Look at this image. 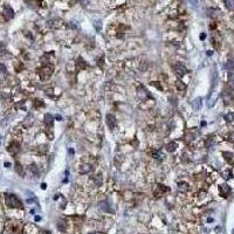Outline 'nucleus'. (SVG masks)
Returning a JSON list of instances; mask_svg holds the SVG:
<instances>
[{
    "mask_svg": "<svg viewBox=\"0 0 234 234\" xmlns=\"http://www.w3.org/2000/svg\"><path fill=\"white\" fill-rule=\"evenodd\" d=\"M5 203L10 208H22V203L15 194L6 193L5 194Z\"/></svg>",
    "mask_w": 234,
    "mask_h": 234,
    "instance_id": "nucleus-1",
    "label": "nucleus"
},
{
    "mask_svg": "<svg viewBox=\"0 0 234 234\" xmlns=\"http://www.w3.org/2000/svg\"><path fill=\"white\" fill-rule=\"evenodd\" d=\"M53 70H54V67H53V66H50V64L43 66V67L41 68V70H40V77H41V80H43V81L49 80L50 76H52V74H53Z\"/></svg>",
    "mask_w": 234,
    "mask_h": 234,
    "instance_id": "nucleus-2",
    "label": "nucleus"
},
{
    "mask_svg": "<svg viewBox=\"0 0 234 234\" xmlns=\"http://www.w3.org/2000/svg\"><path fill=\"white\" fill-rule=\"evenodd\" d=\"M173 71H175V74H176L178 77H182V76H184V75L186 74L187 69H186V67H185L184 64H182V63H176V64L173 66Z\"/></svg>",
    "mask_w": 234,
    "mask_h": 234,
    "instance_id": "nucleus-3",
    "label": "nucleus"
},
{
    "mask_svg": "<svg viewBox=\"0 0 234 234\" xmlns=\"http://www.w3.org/2000/svg\"><path fill=\"white\" fill-rule=\"evenodd\" d=\"M20 143L19 142H17V140H13L10 145H8V147H7V151L11 153V154H17V153H19L20 152Z\"/></svg>",
    "mask_w": 234,
    "mask_h": 234,
    "instance_id": "nucleus-4",
    "label": "nucleus"
},
{
    "mask_svg": "<svg viewBox=\"0 0 234 234\" xmlns=\"http://www.w3.org/2000/svg\"><path fill=\"white\" fill-rule=\"evenodd\" d=\"M10 225H11L10 229H11L12 234H21V233H22V226H21L20 222L13 221V222H11Z\"/></svg>",
    "mask_w": 234,
    "mask_h": 234,
    "instance_id": "nucleus-5",
    "label": "nucleus"
},
{
    "mask_svg": "<svg viewBox=\"0 0 234 234\" xmlns=\"http://www.w3.org/2000/svg\"><path fill=\"white\" fill-rule=\"evenodd\" d=\"M3 12H4V17H5V19H6L7 21L11 20V19H13V17H14V11L12 10V7H11L10 5H5L4 8H3Z\"/></svg>",
    "mask_w": 234,
    "mask_h": 234,
    "instance_id": "nucleus-6",
    "label": "nucleus"
},
{
    "mask_svg": "<svg viewBox=\"0 0 234 234\" xmlns=\"http://www.w3.org/2000/svg\"><path fill=\"white\" fill-rule=\"evenodd\" d=\"M219 191H220V196H221V197L227 198L228 194L231 193V187H229L227 184H222V185H220Z\"/></svg>",
    "mask_w": 234,
    "mask_h": 234,
    "instance_id": "nucleus-7",
    "label": "nucleus"
},
{
    "mask_svg": "<svg viewBox=\"0 0 234 234\" xmlns=\"http://www.w3.org/2000/svg\"><path fill=\"white\" fill-rule=\"evenodd\" d=\"M87 67H88V64H87V62L85 61V59L79 57V59L76 60V69H77V70H85Z\"/></svg>",
    "mask_w": 234,
    "mask_h": 234,
    "instance_id": "nucleus-8",
    "label": "nucleus"
},
{
    "mask_svg": "<svg viewBox=\"0 0 234 234\" xmlns=\"http://www.w3.org/2000/svg\"><path fill=\"white\" fill-rule=\"evenodd\" d=\"M107 124L112 130L116 126V117L114 115H107Z\"/></svg>",
    "mask_w": 234,
    "mask_h": 234,
    "instance_id": "nucleus-9",
    "label": "nucleus"
},
{
    "mask_svg": "<svg viewBox=\"0 0 234 234\" xmlns=\"http://www.w3.org/2000/svg\"><path fill=\"white\" fill-rule=\"evenodd\" d=\"M222 156H224V158H225V161L227 163L234 164V154L233 153H231V152H224Z\"/></svg>",
    "mask_w": 234,
    "mask_h": 234,
    "instance_id": "nucleus-10",
    "label": "nucleus"
},
{
    "mask_svg": "<svg viewBox=\"0 0 234 234\" xmlns=\"http://www.w3.org/2000/svg\"><path fill=\"white\" fill-rule=\"evenodd\" d=\"M43 122H45V124H46L48 128H50V126H53L54 118H53V116H52L50 114H47V115H45V117H43Z\"/></svg>",
    "mask_w": 234,
    "mask_h": 234,
    "instance_id": "nucleus-11",
    "label": "nucleus"
},
{
    "mask_svg": "<svg viewBox=\"0 0 234 234\" xmlns=\"http://www.w3.org/2000/svg\"><path fill=\"white\" fill-rule=\"evenodd\" d=\"M92 170H93V166L90 165V164H82L81 166H80V172L81 173H90L92 172Z\"/></svg>",
    "mask_w": 234,
    "mask_h": 234,
    "instance_id": "nucleus-12",
    "label": "nucleus"
},
{
    "mask_svg": "<svg viewBox=\"0 0 234 234\" xmlns=\"http://www.w3.org/2000/svg\"><path fill=\"white\" fill-rule=\"evenodd\" d=\"M178 190H179V192H187L189 184L186 182H179L178 183Z\"/></svg>",
    "mask_w": 234,
    "mask_h": 234,
    "instance_id": "nucleus-13",
    "label": "nucleus"
},
{
    "mask_svg": "<svg viewBox=\"0 0 234 234\" xmlns=\"http://www.w3.org/2000/svg\"><path fill=\"white\" fill-rule=\"evenodd\" d=\"M57 227H59L60 231L64 232V231L67 229V220H66V219H60V220L57 221Z\"/></svg>",
    "mask_w": 234,
    "mask_h": 234,
    "instance_id": "nucleus-14",
    "label": "nucleus"
},
{
    "mask_svg": "<svg viewBox=\"0 0 234 234\" xmlns=\"http://www.w3.org/2000/svg\"><path fill=\"white\" fill-rule=\"evenodd\" d=\"M157 197H161L162 194H164L165 193V191H169V189L166 187V186H164V185H162V184H158L157 185Z\"/></svg>",
    "mask_w": 234,
    "mask_h": 234,
    "instance_id": "nucleus-15",
    "label": "nucleus"
},
{
    "mask_svg": "<svg viewBox=\"0 0 234 234\" xmlns=\"http://www.w3.org/2000/svg\"><path fill=\"white\" fill-rule=\"evenodd\" d=\"M177 146H178V145H177L176 142H171V143H169V144L166 145L165 149H166L168 152H175V151L177 150Z\"/></svg>",
    "mask_w": 234,
    "mask_h": 234,
    "instance_id": "nucleus-16",
    "label": "nucleus"
},
{
    "mask_svg": "<svg viewBox=\"0 0 234 234\" xmlns=\"http://www.w3.org/2000/svg\"><path fill=\"white\" fill-rule=\"evenodd\" d=\"M232 94L231 93H228V92H226V93H224V102H225V104H231L232 103Z\"/></svg>",
    "mask_w": 234,
    "mask_h": 234,
    "instance_id": "nucleus-17",
    "label": "nucleus"
},
{
    "mask_svg": "<svg viewBox=\"0 0 234 234\" xmlns=\"http://www.w3.org/2000/svg\"><path fill=\"white\" fill-rule=\"evenodd\" d=\"M14 169H15V172L20 176V177H22L24 176V168H22V165L20 164V163H15V166H14Z\"/></svg>",
    "mask_w": 234,
    "mask_h": 234,
    "instance_id": "nucleus-18",
    "label": "nucleus"
},
{
    "mask_svg": "<svg viewBox=\"0 0 234 234\" xmlns=\"http://www.w3.org/2000/svg\"><path fill=\"white\" fill-rule=\"evenodd\" d=\"M98 206H100V208H101L102 211H104V212H109V211H110V206L108 205L107 201H100Z\"/></svg>",
    "mask_w": 234,
    "mask_h": 234,
    "instance_id": "nucleus-19",
    "label": "nucleus"
},
{
    "mask_svg": "<svg viewBox=\"0 0 234 234\" xmlns=\"http://www.w3.org/2000/svg\"><path fill=\"white\" fill-rule=\"evenodd\" d=\"M176 86H177V89L180 90V92H183V90L186 89V85H185L182 80H177V81H176Z\"/></svg>",
    "mask_w": 234,
    "mask_h": 234,
    "instance_id": "nucleus-20",
    "label": "nucleus"
},
{
    "mask_svg": "<svg viewBox=\"0 0 234 234\" xmlns=\"http://www.w3.org/2000/svg\"><path fill=\"white\" fill-rule=\"evenodd\" d=\"M192 107H193L194 110H199L201 108V98H197L196 101H193Z\"/></svg>",
    "mask_w": 234,
    "mask_h": 234,
    "instance_id": "nucleus-21",
    "label": "nucleus"
},
{
    "mask_svg": "<svg viewBox=\"0 0 234 234\" xmlns=\"http://www.w3.org/2000/svg\"><path fill=\"white\" fill-rule=\"evenodd\" d=\"M222 177H224V179H225V180H229V179L233 177V175H232V171H231V170H225V171L222 172Z\"/></svg>",
    "mask_w": 234,
    "mask_h": 234,
    "instance_id": "nucleus-22",
    "label": "nucleus"
},
{
    "mask_svg": "<svg viewBox=\"0 0 234 234\" xmlns=\"http://www.w3.org/2000/svg\"><path fill=\"white\" fill-rule=\"evenodd\" d=\"M225 5L229 11H234V0H225Z\"/></svg>",
    "mask_w": 234,
    "mask_h": 234,
    "instance_id": "nucleus-23",
    "label": "nucleus"
},
{
    "mask_svg": "<svg viewBox=\"0 0 234 234\" xmlns=\"http://www.w3.org/2000/svg\"><path fill=\"white\" fill-rule=\"evenodd\" d=\"M33 104H34V107H35V108H42V107L45 105L43 101H42V100H40V98H35V100L33 101Z\"/></svg>",
    "mask_w": 234,
    "mask_h": 234,
    "instance_id": "nucleus-24",
    "label": "nucleus"
},
{
    "mask_svg": "<svg viewBox=\"0 0 234 234\" xmlns=\"http://www.w3.org/2000/svg\"><path fill=\"white\" fill-rule=\"evenodd\" d=\"M93 180H94L95 185H97V186L102 184V177H101L100 175H95V176H93Z\"/></svg>",
    "mask_w": 234,
    "mask_h": 234,
    "instance_id": "nucleus-25",
    "label": "nucleus"
},
{
    "mask_svg": "<svg viewBox=\"0 0 234 234\" xmlns=\"http://www.w3.org/2000/svg\"><path fill=\"white\" fill-rule=\"evenodd\" d=\"M225 121L228 122V123L233 122V121H234V112H228V114H226V116H225Z\"/></svg>",
    "mask_w": 234,
    "mask_h": 234,
    "instance_id": "nucleus-26",
    "label": "nucleus"
},
{
    "mask_svg": "<svg viewBox=\"0 0 234 234\" xmlns=\"http://www.w3.org/2000/svg\"><path fill=\"white\" fill-rule=\"evenodd\" d=\"M29 170L32 171V173L34 175H36V176H39V169H38V166H36V164H31V166H29Z\"/></svg>",
    "mask_w": 234,
    "mask_h": 234,
    "instance_id": "nucleus-27",
    "label": "nucleus"
},
{
    "mask_svg": "<svg viewBox=\"0 0 234 234\" xmlns=\"http://www.w3.org/2000/svg\"><path fill=\"white\" fill-rule=\"evenodd\" d=\"M228 79H229V81L234 82V68L228 70Z\"/></svg>",
    "mask_w": 234,
    "mask_h": 234,
    "instance_id": "nucleus-28",
    "label": "nucleus"
},
{
    "mask_svg": "<svg viewBox=\"0 0 234 234\" xmlns=\"http://www.w3.org/2000/svg\"><path fill=\"white\" fill-rule=\"evenodd\" d=\"M226 138H227L229 142L234 143V131H232V132H228V133L226 135Z\"/></svg>",
    "mask_w": 234,
    "mask_h": 234,
    "instance_id": "nucleus-29",
    "label": "nucleus"
},
{
    "mask_svg": "<svg viewBox=\"0 0 234 234\" xmlns=\"http://www.w3.org/2000/svg\"><path fill=\"white\" fill-rule=\"evenodd\" d=\"M151 85L153 86V87H157L159 90H163V87L161 86V83H159V81H153V82H151Z\"/></svg>",
    "mask_w": 234,
    "mask_h": 234,
    "instance_id": "nucleus-30",
    "label": "nucleus"
},
{
    "mask_svg": "<svg viewBox=\"0 0 234 234\" xmlns=\"http://www.w3.org/2000/svg\"><path fill=\"white\" fill-rule=\"evenodd\" d=\"M14 68L17 69V71H21V70H22V63H20V62H15Z\"/></svg>",
    "mask_w": 234,
    "mask_h": 234,
    "instance_id": "nucleus-31",
    "label": "nucleus"
},
{
    "mask_svg": "<svg viewBox=\"0 0 234 234\" xmlns=\"http://www.w3.org/2000/svg\"><path fill=\"white\" fill-rule=\"evenodd\" d=\"M5 50H6V47H5V45H4L3 42H0V54H4V53H5Z\"/></svg>",
    "mask_w": 234,
    "mask_h": 234,
    "instance_id": "nucleus-32",
    "label": "nucleus"
},
{
    "mask_svg": "<svg viewBox=\"0 0 234 234\" xmlns=\"http://www.w3.org/2000/svg\"><path fill=\"white\" fill-rule=\"evenodd\" d=\"M205 38H206V35H205V34H204V33H203V34H201V35H200V39H201V40H204V39H205Z\"/></svg>",
    "mask_w": 234,
    "mask_h": 234,
    "instance_id": "nucleus-33",
    "label": "nucleus"
},
{
    "mask_svg": "<svg viewBox=\"0 0 234 234\" xmlns=\"http://www.w3.org/2000/svg\"><path fill=\"white\" fill-rule=\"evenodd\" d=\"M56 119H59V121H61V119H62V117H61V116H59V115H57V116H56Z\"/></svg>",
    "mask_w": 234,
    "mask_h": 234,
    "instance_id": "nucleus-34",
    "label": "nucleus"
},
{
    "mask_svg": "<svg viewBox=\"0 0 234 234\" xmlns=\"http://www.w3.org/2000/svg\"><path fill=\"white\" fill-rule=\"evenodd\" d=\"M41 189H46V184H42V185H41Z\"/></svg>",
    "mask_w": 234,
    "mask_h": 234,
    "instance_id": "nucleus-35",
    "label": "nucleus"
}]
</instances>
